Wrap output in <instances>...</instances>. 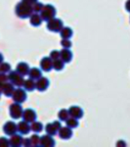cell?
Returning <instances> with one entry per match:
<instances>
[{"label": "cell", "instance_id": "6da1fadb", "mask_svg": "<svg viewBox=\"0 0 130 147\" xmlns=\"http://www.w3.org/2000/svg\"><path fill=\"white\" fill-rule=\"evenodd\" d=\"M16 14H17L19 18L27 19L29 18L34 14V9H32L31 5L22 1L20 3H18L17 6H16Z\"/></svg>", "mask_w": 130, "mask_h": 147}, {"label": "cell", "instance_id": "7a4b0ae2", "mask_svg": "<svg viewBox=\"0 0 130 147\" xmlns=\"http://www.w3.org/2000/svg\"><path fill=\"white\" fill-rule=\"evenodd\" d=\"M56 8L51 4H47V5H44L43 8H42L41 12H40V17H41L42 21H50L51 19L55 18L56 16Z\"/></svg>", "mask_w": 130, "mask_h": 147}, {"label": "cell", "instance_id": "3957f363", "mask_svg": "<svg viewBox=\"0 0 130 147\" xmlns=\"http://www.w3.org/2000/svg\"><path fill=\"white\" fill-rule=\"evenodd\" d=\"M64 28L63 21L58 18H53L50 21L47 22V28L50 32H60V30Z\"/></svg>", "mask_w": 130, "mask_h": 147}, {"label": "cell", "instance_id": "277c9868", "mask_svg": "<svg viewBox=\"0 0 130 147\" xmlns=\"http://www.w3.org/2000/svg\"><path fill=\"white\" fill-rule=\"evenodd\" d=\"M9 111H10L11 118H13V119H15V120L20 119V118L23 116V110L22 106H21V104L17 103V102L11 104L10 108H9Z\"/></svg>", "mask_w": 130, "mask_h": 147}, {"label": "cell", "instance_id": "5b68a950", "mask_svg": "<svg viewBox=\"0 0 130 147\" xmlns=\"http://www.w3.org/2000/svg\"><path fill=\"white\" fill-rule=\"evenodd\" d=\"M8 78H9V80L14 85H16V86H23V82H25V80H23V77L22 75H20L17 71H15V72H9V75H8Z\"/></svg>", "mask_w": 130, "mask_h": 147}, {"label": "cell", "instance_id": "8992f818", "mask_svg": "<svg viewBox=\"0 0 130 147\" xmlns=\"http://www.w3.org/2000/svg\"><path fill=\"white\" fill-rule=\"evenodd\" d=\"M12 98L15 102L21 104L27 100V92L23 88H17L14 90L13 94H12Z\"/></svg>", "mask_w": 130, "mask_h": 147}, {"label": "cell", "instance_id": "52a82bcc", "mask_svg": "<svg viewBox=\"0 0 130 147\" xmlns=\"http://www.w3.org/2000/svg\"><path fill=\"white\" fill-rule=\"evenodd\" d=\"M61 124L59 121H55L53 123H49V124L46 125L45 127V130H46V134H50V136H55L56 134H58L59 129H61Z\"/></svg>", "mask_w": 130, "mask_h": 147}, {"label": "cell", "instance_id": "ba28073f", "mask_svg": "<svg viewBox=\"0 0 130 147\" xmlns=\"http://www.w3.org/2000/svg\"><path fill=\"white\" fill-rule=\"evenodd\" d=\"M49 86V80L47 78H39L38 80H36L35 82V88L38 91H45Z\"/></svg>", "mask_w": 130, "mask_h": 147}, {"label": "cell", "instance_id": "9c48e42d", "mask_svg": "<svg viewBox=\"0 0 130 147\" xmlns=\"http://www.w3.org/2000/svg\"><path fill=\"white\" fill-rule=\"evenodd\" d=\"M3 131L7 136H13L18 131V125L14 122H7L3 127Z\"/></svg>", "mask_w": 130, "mask_h": 147}, {"label": "cell", "instance_id": "30bf717a", "mask_svg": "<svg viewBox=\"0 0 130 147\" xmlns=\"http://www.w3.org/2000/svg\"><path fill=\"white\" fill-rule=\"evenodd\" d=\"M22 117H23V121H25V122L32 123L36 120L37 116H36V113H35L34 110H32V109H27V110H25L23 112Z\"/></svg>", "mask_w": 130, "mask_h": 147}, {"label": "cell", "instance_id": "8fae6325", "mask_svg": "<svg viewBox=\"0 0 130 147\" xmlns=\"http://www.w3.org/2000/svg\"><path fill=\"white\" fill-rule=\"evenodd\" d=\"M40 67H41L42 71H44V72H49L53 68V60L50 57H44L40 61Z\"/></svg>", "mask_w": 130, "mask_h": 147}, {"label": "cell", "instance_id": "7c38bea8", "mask_svg": "<svg viewBox=\"0 0 130 147\" xmlns=\"http://www.w3.org/2000/svg\"><path fill=\"white\" fill-rule=\"evenodd\" d=\"M55 145V140H54L53 136L50 134H46L40 137V146L42 147H52Z\"/></svg>", "mask_w": 130, "mask_h": 147}, {"label": "cell", "instance_id": "4fadbf2b", "mask_svg": "<svg viewBox=\"0 0 130 147\" xmlns=\"http://www.w3.org/2000/svg\"><path fill=\"white\" fill-rule=\"evenodd\" d=\"M68 114H70V117L75 118V119H81L82 116H83V110L78 106H72L68 109Z\"/></svg>", "mask_w": 130, "mask_h": 147}, {"label": "cell", "instance_id": "5bb4252c", "mask_svg": "<svg viewBox=\"0 0 130 147\" xmlns=\"http://www.w3.org/2000/svg\"><path fill=\"white\" fill-rule=\"evenodd\" d=\"M59 136L62 139H70L72 136V130L68 127H61L58 131Z\"/></svg>", "mask_w": 130, "mask_h": 147}, {"label": "cell", "instance_id": "9a60e30c", "mask_svg": "<svg viewBox=\"0 0 130 147\" xmlns=\"http://www.w3.org/2000/svg\"><path fill=\"white\" fill-rule=\"evenodd\" d=\"M60 59L64 61V63H70L72 59V52L68 48H64L60 51Z\"/></svg>", "mask_w": 130, "mask_h": 147}, {"label": "cell", "instance_id": "2e32d148", "mask_svg": "<svg viewBox=\"0 0 130 147\" xmlns=\"http://www.w3.org/2000/svg\"><path fill=\"white\" fill-rule=\"evenodd\" d=\"M14 90H15V88H14V84H12V82H6L3 84L1 92H3L4 95L7 96V97H12V94H13Z\"/></svg>", "mask_w": 130, "mask_h": 147}, {"label": "cell", "instance_id": "e0dca14e", "mask_svg": "<svg viewBox=\"0 0 130 147\" xmlns=\"http://www.w3.org/2000/svg\"><path fill=\"white\" fill-rule=\"evenodd\" d=\"M9 141H10L11 146L19 147V146L23 145V138L22 137V136H20V134H13V136H11V138L9 139Z\"/></svg>", "mask_w": 130, "mask_h": 147}, {"label": "cell", "instance_id": "ac0fdd59", "mask_svg": "<svg viewBox=\"0 0 130 147\" xmlns=\"http://www.w3.org/2000/svg\"><path fill=\"white\" fill-rule=\"evenodd\" d=\"M30 130H31L30 129V125L25 121H22V122H20L18 124V131L21 134H27Z\"/></svg>", "mask_w": 130, "mask_h": 147}, {"label": "cell", "instance_id": "d6986e66", "mask_svg": "<svg viewBox=\"0 0 130 147\" xmlns=\"http://www.w3.org/2000/svg\"><path fill=\"white\" fill-rule=\"evenodd\" d=\"M16 71H17V72L20 74V75H22L23 77H25V76L28 75V72H29V67H28V65H27V63L21 62V63L18 64Z\"/></svg>", "mask_w": 130, "mask_h": 147}, {"label": "cell", "instance_id": "ffe728a7", "mask_svg": "<svg viewBox=\"0 0 130 147\" xmlns=\"http://www.w3.org/2000/svg\"><path fill=\"white\" fill-rule=\"evenodd\" d=\"M23 86L25 87V90H27V91H34V89H35V80L29 78L28 80H25V82H23Z\"/></svg>", "mask_w": 130, "mask_h": 147}, {"label": "cell", "instance_id": "44dd1931", "mask_svg": "<svg viewBox=\"0 0 130 147\" xmlns=\"http://www.w3.org/2000/svg\"><path fill=\"white\" fill-rule=\"evenodd\" d=\"M28 76H29L30 79L36 80H38L39 78L42 77V73H41V71H40L39 69H37V68H31V69H29V72H28Z\"/></svg>", "mask_w": 130, "mask_h": 147}, {"label": "cell", "instance_id": "7402d4cb", "mask_svg": "<svg viewBox=\"0 0 130 147\" xmlns=\"http://www.w3.org/2000/svg\"><path fill=\"white\" fill-rule=\"evenodd\" d=\"M60 34H61V36H62V38L70 39V37L72 36V34H74V32H72V30L70 28L64 27L62 30H60Z\"/></svg>", "mask_w": 130, "mask_h": 147}, {"label": "cell", "instance_id": "603a6c76", "mask_svg": "<svg viewBox=\"0 0 130 147\" xmlns=\"http://www.w3.org/2000/svg\"><path fill=\"white\" fill-rule=\"evenodd\" d=\"M29 18H30V24H31L32 26H34V27H39V26L41 25L42 19L40 17V15H38L37 13L32 14Z\"/></svg>", "mask_w": 130, "mask_h": 147}, {"label": "cell", "instance_id": "cb8c5ba5", "mask_svg": "<svg viewBox=\"0 0 130 147\" xmlns=\"http://www.w3.org/2000/svg\"><path fill=\"white\" fill-rule=\"evenodd\" d=\"M30 129L32 130L35 134H39L43 130V125L40 122H32V125H30Z\"/></svg>", "mask_w": 130, "mask_h": 147}, {"label": "cell", "instance_id": "d4e9b609", "mask_svg": "<svg viewBox=\"0 0 130 147\" xmlns=\"http://www.w3.org/2000/svg\"><path fill=\"white\" fill-rule=\"evenodd\" d=\"M66 124H67V127H70V129H75V127H78L79 123H78V120L75 119V118H68V120L66 121Z\"/></svg>", "mask_w": 130, "mask_h": 147}, {"label": "cell", "instance_id": "484cf974", "mask_svg": "<svg viewBox=\"0 0 130 147\" xmlns=\"http://www.w3.org/2000/svg\"><path fill=\"white\" fill-rule=\"evenodd\" d=\"M64 67H65V63L60 58L53 61V69H55L56 71H62Z\"/></svg>", "mask_w": 130, "mask_h": 147}, {"label": "cell", "instance_id": "4316f807", "mask_svg": "<svg viewBox=\"0 0 130 147\" xmlns=\"http://www.w3.org/2000/svg\"><path fill=\"white\" fill-rule=\"evenodd\" d=\"M68 116H70V114H68V110H66V109H62V110L58 113L59 120L63 121V122H66V121L68 120Z\"/></svg>", "mask_w": 130, "mask_h": 147}, {"label": "cell", "instance_id": "83f0119b", "mask_svg": "<svg viewBox=\"0 0 130 147\" xmlns=\"http://www.w3.org/2000/svg\"><path fill=\"white\" fill-rule=\"evenodd\" d=\"M30 143H31V146H40V137L37 136L36 134L31 136L30 137Z\"/></svg>", "mask_w": 130, "mask_h": 147}, {"label": "cell", "instance_id": "f1b7e54d", "mask_svg": "<svg viewBox=\"0 0 130 147\" xmlns=\"http://www.w3.org/2000/svg\"><path fill=\"white\" fill-rule=\"evenodd\" d=\"M11 71V66L8 63H1L0 64V73H4L7 74Z\"/></svg>", "mask_w": 130, "mask_h": 147}, {"label": "cell", "instance_id": "f546056e", "mask_svg": "<svg viewBox=\"0 0 130 147\" xmlns=\"http://www.w3.org/2000/svg\"><path fill=\"white\" fill-rule=\"evenodd\" d=\"M61 45L63 48H68L70 49L72 47V41H70V39L68 38H63L61 40Z\"/></svg>", "mask_w": 130, "mask_h": 147}, {"label": "cell", "instance_id": "4dcf8cb0", "mask_svg": "<svg viewBox=\"0 0 130 147\" xmlns=\"http://www.w3.org/2000/svg\"><path fill=\"white\" fill-rule=\"evenodd\" d=\"M43 6H44L43 4L37 1L36 3L32 5V9H34V12H35V13H39V12H41L42 8H43Z\"/></svg>", "mask_w": 130, "mask_h": 147}, {"label": "cell", "instance_id": "1f68e13d", "mask_svg": "<svg viewBox=\"0 0 130 147\" xmlns=\"http://www.w3.org/2000/svg\"><path fill=\"white\" fill-rule=\"evenodd\" d=\"M7 146H10L9 139L5 138V137H0V147H7Z\"/></svg>", "mask_w": 130, "mask_h": 147}, {"label": "cell", "instance_id": "d6a6232c", "mask_svg": "<svg viewBox=\"0 0 130 147\" xmlns=\"http://www.w3.org/2000/svg\"><path fill=\"white\" fill-rule=\"evenodd\" d=\"M50 58L52 59V60H57V59H59L60 58V51H57V50H53V51H51V53H50Z\"/></svg>", "mask_w": 130, "mask_h": 147}, {"label": "cell", "instance_id": "836d02e7", "mask_svg": "<svg viewBox=\"0 0 130 147\" xmlns=\"http://www.w3.org/2000/svg\"><path fill=\"white\" fill-rule=\"evenodd\" d=\"M0 80H1L2 82H8L9 80V78H8V76L6 75V74H4V73H0Z\"/></svg>", "mask_w": 130, "mask_h": 147}, {"label": "cell", "instance_id": "e575fe53", "mask_svg": "<svg viewBox=\"0 0 130 147\" xmlns=\"http://www.w3.org/2000/svg\"><path fill=\"white\" fill-rule=\"evenodd\" d=\"M23 146H25V147L31 146V143H30V139H29V138H23Z\"/></svg>", "mask_w": 130, "mask_h": 147}, {"label": "cell", "instance_id": "d590c367", "mask_svg": "<svg viewBox=\"0 0 130 147\" xmlns=\"http://www.w3.org/2000/svg\"><path fill=\"white\" fill-rule=\"evenodd\" d=\"M22 1H23V2H25V3H27V4H29V5H34V4H35L36 3L38 0H22Z\"/></svg>", "mask_w": 130, "mask_h": 147}, {"label": "cell", "instance_id": "8d00e7d4", "mask_svg": "<svg viewBox=\"0 0 130 147\" xmlns=\"http://www.w3.org/2000/svg\"><path fill=\"white\" fill-rule=\"evenodd\" d=\"M125 8H126V10L130 12V0H127L126 4H125Z\"/></svg>", "mask_w": 130, "mask_h": 147}, {"label": "cell", "instance_id": "74e56055", "mask_svg": "<svg viewBox=\"0 0 130 147\" xmlns=\"http://www.w3.org/2000/svg\"><path fill=\"white\" fill-rule=\"evenodd\" d=\"M3 63V55H2V53H0V64Z\"/></svg>", "mask_w": 130, "mask_h": 147}, {"label": "cell", "instance_id": "f35d334b", "mask_svg": "<svg viewBox=\"0 0 130 147\" xmlns=\"http://www.w3.org/2000/svg\"><path fill=\"white\" fill-rule=\"evenodd\" d=\"M2 86H3V82H2L1 80H0V92L2 91Z\"/></svg>", "mask_w": 130, "mask_h": 147}]
</instances>
